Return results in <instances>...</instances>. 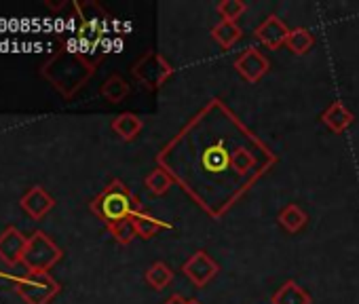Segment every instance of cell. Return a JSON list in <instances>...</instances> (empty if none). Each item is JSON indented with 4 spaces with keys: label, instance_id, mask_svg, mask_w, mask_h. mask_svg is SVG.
<instances>
[{
    "label": "cell",
    "instance_id": "cell-22",
    "mask_svg": "<svg viewBox=\"0 0 359 304\" xmlns=\"http://www.w3.org/2000/svg\"><path fill=\"white\" fill-rule=\"evenodd\" d=\"M144 186L154 195V197H161V195H165L171 186H173V180H171V176L163 170V167H154L146 178H144Z\"/></svg>",
    "mask_w": 359,
    "mask_h": 304
},
{
    "label": "cell",
    "instance_id": "cell-3",
    "mask_svg": "<svg viewBox=\"0 0 359 304\" xmlns=\"http://www.w3.org/2000/svg\"><path fill=\"white\" fill-rule=\"evenodd\" d=\"M72 9L79 15V30H76L79 53L87 62L97 66L106 53L102 51V43L110 26V13L102 5L93 3V0H87V3H72Z\"/></svg>",
    "mask_w": 359,
    "mask_h": 304
},
{
    "label": "cell",
    "instance_id": "cell-11",
    "mask_svg": "<svg viewBox=\"0 0 359 304\" xmlns=\"http://www.w3.org/2000/svg\"><path fill=\"white\" fill-rule=\"evenodd\" d=\"M254 34H256V39H258L266 49L275 51V49H279V47L285 45V41H287V36H290V28L283 24L281 18L269 15L260 26H256Z\"/></svg>",
    "mask_w": 359,
    "mask_h": 304
},
{
    "label": "cell",
    "instance_id": "cell-8",
    "mask_svg": "<svg viewBox=\"0 0 359 304\" xmlns=\"http://www.w3.org/2000/svg\"><path fill=\"white\" fill-rule=\"evenodd\" d=\"M182 272L195 287H205L220 272V266L208 251L199 249L182 264Z\"/></svg>",
    "mask_w": 359,
    "mask_h": 304
},
{
    "label": "cell",
    "instance_id": "cell-7",
    "mask_svg": "<svg viewBox=\"0 0 359 304\" xmlns=\"http://www.w3.org/2000/svg\"><path fill=\"white\" fill-rule=\"evenodd\" d=\"M15 291L26 304H49L60 293V283L49 272L28 270L24 277L13 281Z\"/></svg>",
    "mask_w": 359,
    "mask_h": 304
},
{
    "label": "cell",
    "instance_id": "cell-14",
    "mask_svg": "<svg viewBox=\"0 0 359 304\" xmlns=\"http://www.w3.org/2000/svg\"><path fill=\"white\" fill-rule=\"evenodd\" d=\"M271 304H313V298L302 285L290 279L271 296Z\"/></svg>",
    "mask_w": 359,
    "mask_h": 304
},
{
    "label": "cell",
    "instance_id": "cell-12",
    "mask_svg": "<svg viewBox=\"0 0 359 304\" xmlns=\"http://www.w3.org/2000/svg\"><path fill=\"white\" fill-rule=\"evenodd\" d=\"M22 209L32 218V220H43L53 207L55 199L43 188V186H32L24 197H22Z\"/></svg>",
    "mask_w": 359,
    "mask_h": 304
},
{
    "label": "cell",
    "instance_id": "cell-26",
    "mask_svg": "<svg viewBox=\"0 0 359 304\" xmlns=\"http://www.w3.org/2000/svg\"><path fill=\"white\" fill-rule=\"evenodd\" d=\"M191 304H201V302H199V300H195V298H193V300H191Z\"/></svg>",
    "mask_w": 359,
    "mask_h": 304
},
{
    "label": "cell",
    "instance_id": "cell-19",
    "mask_svg": "<svg viewBox=\"0 0 359 304\" xmlns=\"http://www.w3.org/2000/svg\"><path fill=\"white\" fill-rule=\"evenodd\" d=\"M100 93H102V97H104L106 102L118 104V102H123V99L131 93V87H129V83H127L121 74H112V76L106 78V83L102 85Z\"/></svg>",
    "mask_w": 359,
    "mask_h": 304
},
{
    "label": "cell",
    "instance_id": "cell-10",
    "mask_svg": "<svg viewBox=\"0 0 359 304\" xmlns=\"http://www.w3.org/2000/svg\"><path fill=\"white\" fill-rule=\"evenodd\" d=\"M28 247V237L15 228V226H7L3 233H0V260L9 266H15L22 262L24 254Z\"/></svg>",
    "mask_w": 359,
    "mask_h": 304
},
{
    "label": "cell",
    "instance_id": "cell-5",
    "mask_svg": "<svg viewBox=\"0 0 359 304\" xmlns=\"http://www.w3.org/2000/svg\"><path fill=\"white\" fill-rule=\"evenodd\" d=\"M62 256H64L62 247L49 235H45L43 230H36L28 237V247L22 258V264L28 270L49 272L62 260Z\"/></svg>",
    "mask_w": 359,
    "mask_h": 304
},
{
    "label": "cell",
    "instance_id": "cell-1",
    "mask_svg": "<svg viewBox=\"0 0 359 304\" xmlns=\"http://www.w3.org/2000/svg\"><path fill=\"white\" fill-rule=\"evenodd\" d=\"M277 161V152L220 97L205 102L156 155V165L216 222L222 220Z\"/></svg>",
    "mask_w": 359,
    "mask_h": 304
},
{
    "label": "cell",
    "instance_id": "cell-21",
    "mask_svg": "<svg viewBox=\"0 0 359 304\" xmlns=\"http://www.w3.org/2000/svg\"><path fill=\"white\" fill-rule=\"evenodd\" d=\"M144 279L146 283L152 287V289H165L171 281H173V270L165 264V262H154L148 266V270L144 272Z\"/></svg>",
    "mask_w": 359,
    "mask_h": 304
},
{
    "label": "cell",
    "instance_id": "cell-23",
    "mask_svg": "<svg viewBox=\"0 0 359 304\" xmlns=\"http://www.w3.org/2000/svg\"><path fill=\"white\" fill-rule=\"evenodd\" d=\"M216 11L222 18V22H235L237 24L239 18H243L248 11V3H243V0H220V3L216 5Z\"/></svg>",
    "mask_w": 359,
    "mask_h": 304
},
{
    "label": "cell",
    "instance_id": "cell-25",
    "mask_svg": "<svg viewBox=\"0 0 359 304\" xmlns=\"http://www.w3.org/2000/svg\"><path fill=\"white\" fill-rule=\"evenodd\" d=\"M163 304H191V300H187L182 293H173V296H169Z\"/></svg>",
    "mask_w": 359,
    "mask_h": 304
},
{
    "label": "cell",
    "instance_id": "cell-9",
    "mask_svg": "<svg viewBox=\"0 0 359 304\" xmlns=\"http://www.w3.org/2000/svg\"><path fill=\"white\" fill-rule=\"evenodd\" d=\"M235 70L237 74L250 83L256 85L269 70H271V62L266 60V55L262 51H258L256 47H248L237 60H235Z\"/></svg>",
    "mask_w": 359,
    "mask_h": 304
},
{
    "label": "cell",
    "instance_id": "cell-4",
    "mask_svg": "<svg viewBox=\"0 0 359 304\" xmlns=\"http://www.w3.org/2000/svg\"><path fill=\"white\" fill-rule=\"evenodd\" d=\"M89 209L93 216H97L106 224V228L116 222L135 218L140 212H144L140 197L133 195L129 186L116 178L110 180V184L104 186V191L89 203Z\"/></svg>",
    "mask_w": 359,
    "mask_h": 304
},
{
    "label": "cell",
    "instance_id": "cell-24",
    "mask_svg": "<svg viewBox=\"0 0 359 304\" xmlns=\"http://www.w3.org/2000/svg\"><path fill=\"white\" fill-rule=\"evenodd\" d=\"M108 233H110V235L114 237V241H116V243H121V245H129V243L137 237V228H135L133 218H129V220H123V222H116V224L108 226Z\"/></svg>",
    "mask_w": 359,
    "mask_h": 304
},
{
    "label": "cell",
    "instance_id": "cell-15",
    "mask_svg": "<svg viewBox=\"0 0 359 304\" xmlns=\"http://www.w3.org/2000/svg\"><path fill=\"white\" fill-rule=\"evenodd\" d=\"M144 129V120L133 112H121L112 118V131L123 141H133Z\"/></svg>",
    "mask_w": 359,
    "mask_h": 304
},
{
    "label": "cell",
    "instance_id": "cell-17",
    "mask_svg": "<svg viewBox=\"0 0 359 304\" xmlns=\"http://www.w3.org/2000/svg\"><path fill=\"white\" fill-rule=\"evenodd\" d=\"M212 39L222 47V49H231L233 45H237L239 41H241V36H243V30H241V26L239 24H235V22H218L214 28H212Z\"/></svg>",
    "mask_w": 359,
    "mask_h": 304
},
{
    "label": "cell",
    "instance_id": "cell-20",
    "mask_svg": "<svg viewBox=\"0 0 359 304\" xmlns=\"http://www.w3.org/2000/svg\"><path fill=\"white\" fill-rule=\"evenodd\" d=\"M313 45H315V34L311 30H306V28H294V30H290V36L285 41V47L294 55H306Z\"/></svg>",
    "mask_w": 359,
    "mask_h": 304
},
{
    "label": "cell",
    "instance_id": "cell-18",
    "mask_svg": "<svg viewBox=\"0 0 359 304\" xmlns=\"http://www.w3.org/2000/svg\"><path fill=\"white\" fill-rule=\"evenodd\" d=\"M133 222H135V228H137V237H140V239H144V241L152 239L158 230H167V228H171V224H169V222H165V220H161V218H156V216L148 214L146 209H144V212H140V214L133 218Z\"/></svg>",
    "mask_w": 359,
    "mask_h": 304
},
{
    "label": "cell",
    "instance_id": "cell-6",
    "mask_svg": "<svg viewBox=\"0 0 359 304\" xmlns=\"http://www.w3.org/2000/svg\"><path fill=\"white\" fill-rule=\"evenodd\" d=\"M131 74L142 87H146L148 91H156L173 76V66L158 51H146L131 66Z\"/></svg>",
    "mask_w": 359,
    "mask_h": 304
},
{
    "label": "cell",
    "instance_id": "cell-16",
    "mask_svg": "<svg viewBox=\"0 0 359 304\" xmlns=\"http://www.w3.org/2000/svg\"><path fill=\"white\" fill-rule=\"evenodd\" d=\"M277 222H279V226H281L285 233L296 235V233H300V230L306 226L309 214H306L298 203H290V205L281 207V212L277 214Z\"/></svg>",
    "mask_w": 359,
    "mask_h": 304
},
{
    "label": "cell",
    "instance_id": "cell-2",
    "mask_svg": "<svg viewBox=\"0 0 359 304\" xmlns=\"http://www.w3.org/2000/svg\"><path fill=\"white\" fill-rule=\"evenodd\" d=\"M95 68L97 66L87 62L76 47H62L41 66V76L51 83L62 97L70 99L89 83Z\"/></svg>",
    "mask_w": 359,
    "mask_h": 304
},
{
    "label": "cell",
    "instance_id": "cell-13",
    "mask_svg": "<svg viewBox=\"0 0 359 304\" xmlns=\"http://www.w3.org/2000/svg\"><path fill=\"white\" fill-rule=\"evenodd\" d=\"M355 116L353 112L342 104V102H332L323 112H321V123L332 131V133H342L353 125Z\"/></svg>",
    "mask_w": 359,
    "mask_h": 304
}]
</instances>
